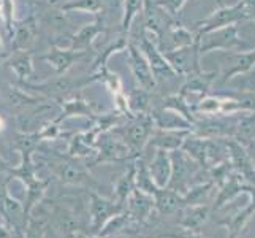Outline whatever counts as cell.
Wrapping results in <instances>:
<instances>
[{"label":"cell","mask_w":255,"mask_h":238,"mask_svg":"<svg viewBox=\"0 0 255 238\" xmlns=\"http://www.w3.org/2000/svg\"><path fill=\"white\" fill-rule=\"evenodd\" d=\"M133 180H135V169L131 167L128 173L126 172L121 176L119 181L116 183V188H114V200H116L118 204L126 207V202L130 197L131 189H133Z\"/></svg>","instance_id":"cell-14"},{"label":"cell","mask_w":255,"mask_h":238,"mask_svg":"<svg viewBox=\"0 0 255 238\" xmlns=\"http://www.w3.org/2000/svg\"><path fill=\"white\" fill-rule=\"evenodd\" d=\"M92 111L91 108L83 100H72V102H65L64 103V111L62 116H59L56 122H60L62 119H67L70 116H91Z\"/></svg>","instance_id":"cell-16"},{"label":"cell","mask_w":255,"mask_h":238,"mask_svg":"<svg viewBox=\"0 0 255 238\" xmlns=\"http://www.w3.org/2000/svg\"><path fill=\"white\" fill-rule=\"evenodd\" d=\"M46 235V221L45 219L30 218L22 238H45Z\"/></svg>","instance_id":"cell-17"},{"label":"cell","mask_w":255,"mask_h":238,"mask_svg":"<svg viewBox=\"0 0 255 238\" xmlns=\"http://www.w3.org/2000/svg\"><path fill=\"white\" fill-rule=\"evenodd\" d=\"M126 210L124 205L118 204L116 200H110L102 197L100 194L94 191L89 192V234L99 235V232L105 227L111 218L122 213Z\"/></svg>","instance_id":"cell-2"},{"label":"cell","mask_w":255,"mask_h":238,"mask_svg":"<svg viewBox=\"0 0 255 238\" xmlns=\"http://www.w3.org/2000/svg\"><path fill=\"white\" fill-rule=\"evenodd\" d=\"M0 238H13L11 231L6 226H0Z\"/></svg>","instance_id":"cell-20"},{"label":"cell","mask_w":255,"mask_h":238,"mask_svg":"<svg viewBox=\"0 0 255 238\" xmlns=\"http://www.w3.org/2000/svg\"><path fill=\"white\" fill-rule=\"evenodd\" d=\"M127 49H128V62H130L131 70H133L135 78L138 79V83L141 86H144V87L151 86L149 70H147L144 59L141 57V54H139V51L133 45H127Z\"/></svg>","instance_id":"cell-11"},{"label":"cell","mask_w":255,"mask_h":238,"mask_svg":"<svg viewBox=\"0 0 255 238\" xmlns=\"http://www.w3.org/2000/svg\"><path fill=\"white\" fill-rule=\"evenodd\" d=\"M70 238H103V237L94 235V234H87V232H76L75 235H72Z\"/></svg>","instance_id":"cell-19"},{"label":"cell","mask_w":255,"mask_h":238,"mask_svg":"<svg viewBox=\"0 0 255 238\" xmlns=\"http://www.w3.org/2000/svg\"><path fill=\"white\" fill-rule=\"evenodd\" d=\"M51 218L54 223L56 231L62 234L64 238H70L76 232H86L83 229V223L73 210H70L64 205L56 204L51 210Z\"/></svg>","instance_id":"cell-3"},{"label":"cell","mask_w":255,"mask_h":238,"mask_svg":"<svg viewBox=\"0 0 255 238\" xmlns=\"http://www.w3.org/2000/svg\"><path fill=\"white\" fill-rule=\"evenodd\" d=\"M49 186V181H43V180H33L32 183L25 184V200H24V210L25 213L30 215L32 210L41 204L43 199H45L46 189Z\"/></svg>","instance_id":"cell-10"},{"label":"cell","mask_w":255,"mask_h":238,"mask_svg":"<svg viewBox=\"0 0 255 238\" xmlns=\"http://www.w3.org/2000/svg\"><path fill=\"white\" fill-rule=\"evenodd\" d=\"M35 37H37V16L30 14L14 27V51H29V48L33 45Z\"/></svg>","instance_id":"cell-5"},{"label":"cell","mask_w":255,"mask_h":238,"mask_svg":"<svg viewBox=\"0 0 255 238\" xmlns=\"http://www.w3.org/2000/svg\"><path fill=\"white\" fill-rule=\"evenodd\" d=\"M3 129V121H2V118H0V130Z\"/></svg>","instance_id":"cell-21"},{"label":"cell","mask_w":255,"mask_h":238,"mask_svg":"<svg viewBox=\"0 0 255 238\" xmlns=\"http://www.w3.org/2000/svg\"><path fill=\"white\" fill-rule=\"evenodd\" d=\"M103 8H105L103 0H67L65 3L60 5V11L65 13L83 11V13L100 14L103 13Z\"/></svg>","instance_id":"cell-12"},{"label":"cell","mask_w":255,"mask_h":238,"mask_svg":"<svg viewBox=\"0 0 255 238\" xmlns=\"http://www.w3.org/2000/svg\"><path fill=\"white\" fill-rule=\"evenodd\" d=\"M48 153L51 156L46 161L48 169L62 184L86 186L87 189L94 192L100 189V184L92 178L86 167L81 165L76 159H73L72 156L56 154V151H48Z\"/></svg>","instance_id":"cell-1"},{"label":"cell","mask_w":255,"mask_h":238,"mask_svg":"<svg viewBox=\"0 0 255 238\" xmlns=\"http://www.w3.org/2000/svg\"><path fill=\"white\" fill-rule=\"evenodd\" d=\"M113 134H116L121 137V142L124 143L127 148L131 149H138L141 148L144 143V138L147 135L146 126H143L141 122H135L131 126H124L119 129H114Z\"/></svg>","instance_id":"cell-8"},{"label":"cell","mask_w":255,"mask_h":238,"mask_svg":"<svg viewBox=\"0 0 255 238\" xmlns=\"http://www.w3.org/2000/svg\"><path fill=\"white\" fill-rule=\"evenodd\" d=\"M143 0H124V8H122V21H121V27L122 32H128L130 30V24L135 19L136 13L141 10Z\"/></svg>","instance_id":"cell-15"},{"label":"cell","mask_w":255,"mask_h":238,"mask_svg":"<svg viewBox=\"0 0 255 238\" xmlns=\"http://www.w3.org/2000/svg\"><path fill=\"white\" fill-rule=\"evenodd\" d=\"M100 149H99V156L95 159V164L97 162H114V161H126L128 157V148L121 142V140L116 138H110L105 135L103 138H100L99 142Z\"/></svg>","instance_id":"cell-6"},{"label":"cell","mask_w":255,"mask_h":238,"mask_svg":"<svg viewBox=\"0 0 255 238\" xmlns=\"http://www.w3.org/2000/svg\"><path fill=\"white\" fill-rule=\"evenodd\" d=\"M10 67L13 72L17 75V78L24 81L29 79L33 75V67H32V57L29 51H14V54L10 59Z\"/></svg>","instance_id":"cell-13"},{"label":"cell","mask_w":255,"mask_h":238,"mask_svg":"<svg viewBox=\"0 0 255 238\" xmlns=\"http://www.w3.org/2000/svg\"><path fill=\"white\" fill-rule=\"evenodd\" d=\"M22 87H27V89H35L37 92L46 95L48 99H59L60 95H64L67 91L72 89V81L68 78L64 76H59L56 79L48 83H43V84H29V83H21Z\"/></svg>","instance_id":"cell-9"},{"label":"cell","mask_w":255,"mask_h":238,"mask_svg":"<svg viewBox=\"0 0 255 238\" xmlns=\"http://www.w3.org/2000/svg\"><path fill=\"white\" fill-rule=\"evenodd\" d=\"M86 54H87L86 51H75L72 48L62 49V48L54 46L48 52V54H43L41 59L46 60V62H49L52 67H54L57 75H62L67 72L68 68H72L78 60L83 59Z\"/></svg>","instance_id":"cell-4"},{"label":"cell","mask_w":255,"mask_h":238,"mask_svg":"<svg viewBox=\"0 0 255 238\" xmlns=\"http://www.w3.org/2000/svg\"><path fill=\"white\" fill-rule=\"evenodd\" d=\"M103 25H105V16L100 13L99 17L92 22V24H87L84 25V27L75 33L72 38V45H70V48L75 49V51H86L89 49V46L92 45V41L95 40L97 35H100L103 32Z\"/></svg>","instance_id":"cell-7"},{"label":"cell","mask_w":255,"mask_h":238,"mask_svg":"<svg viewBox=\"0 0 255 238\" xmlns=\"http://www.w3.org/2000/svg\"><path fill=\"white\" fill-rule=\"evenodd\" d=\"M8 181H10V178H3V176L0 175V216H3L5 199L8 196Z\"/></svg>","instance_id":"cell-18"}]
</instances>
